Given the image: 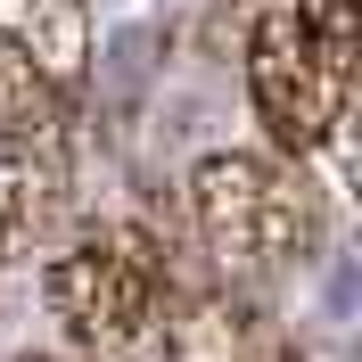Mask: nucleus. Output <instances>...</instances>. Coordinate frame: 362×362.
Returning a JSON list of instances; mask_svg holds the SVG:
<instances>
[{
	"instance_id": "3",
	"label": "nucleus",
	"mask_w": 362,
	"mask_h": 362,
	"mask_svg": "<svg viewBox=\"0 0 362 362\" xmlns=\"http://www.w3.org/2000/svg\"><path fill=\"white\" fill-rule=\"evenodd\" d=\"M49 288V313L66 321L74 354L90 362H140L157 354L165 329H173V305H181V264L148 223L132 214H107V223H83L66 230V247L49 255L42 272Z\"/></svg>"
},
{
	"instance_id": "2",
	"label": "nucleus",
	"mask_w": 362,
	"mask_h": 362,
	"mask_svg": "<svg viewBox=\"0 0 362 362\" xmlns=\"http://www.w3.org/2000/svg\"><path fill=\"white\" fill-rule=\"evenodd\" d=\"M181 214H189V239H198L206 272L223 288H264L280 272H305L321 255V230H329L305 165L272 157V148L198 157V173L181 189Z\"/></svg>"
},
{
	"instance_id": "1",
	"label": "nucleus",
	"mask_w": 362,
	"mask_h": 362,
	"mask_svg": "<svg viewBox=\"0 0 362 362\" xmlns=\"http://www.w3.org/2000/svg\"><path fill=\"white\" fill-rule=\"evenodd\" d=\"M247 99L288 165L354 181V0H264L247 17Z\"/></svg>"
},
{
	"instance_id": "4",
	"label": "nucleus",
	"mask_w": 362,
	"mask_h": 362,
	"mask_svg": "<svg viewBox=\"0 0 362 362\" xmlns=\"http://www.w3.org/2000/svg\"><path fill=\"white\" fill-rule=\"evenodd\" d=\"M0 42L25 49L49 83H74L90 58V17L83 0H0Z\"/></svg>"
},
{
	"instance_id": "5",
	"label": "nucleus",
	"mask_w": 362,
	"mask_h": 362,
	"mask_svg": "<svg viewBox=\"0 0 362 362\" xmlns=\"http://www.w3.org/2000/svg\"><path fill=\"white\" fill-rule=\"evenodd\" d=\"M25 362H74V354H25Z\"/></svg>"
}]
</instances>
